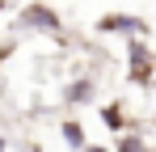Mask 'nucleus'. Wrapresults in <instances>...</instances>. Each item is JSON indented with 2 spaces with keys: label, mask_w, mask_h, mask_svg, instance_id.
<instances>
[{
  "label": "nucleus",
  "mask_w": 156,
  "mask_h": 152,
  "mask_svg": "<svg viewBox=\"0 0 156 152\" xmlns=\"http://www.w3.org/2000/svg\"><path fill=\"white\" fill-rule=\"evenodd\" d=\"M127 80L135 85V89H152L156 80V59H152V47H148V38H127Z\"/></svg>",
  "instance_id": "1"
},
{
  "label": "nucleus",
  "mask_w": 156,
  "mask_h": 152,
  "mask_svg": "<svg viewBox=\"0 0 156 152\" xmlns=\"http://www.w3.org/2000/svg\"><path fill=\"white\" fill-rule=\"evenodd\" d=\"M17 25H21V30H30V34H59V30H63V17L55 13L51 4L34 0V4H21Z\"/></svg>",
  "instance_id": "2"
},
{
  "label": "nucleus",
  "mask_w": 156,
  "mask_h": 152,
  "mask_svg": "<svg viewBox=\"0 0 156 152\" xmlns=\"http://www.w3.org/2000/svg\"><path fill=\"white\" fill-rule=\"evenodd\" d=\"M97 34H122V38H148V21L135 13H105L97 21Z\"/></svg>",
  "instance_id": "3"
},
{
  "label": "nucleus",
  "mask_w": 156,
  "mask_h": 152,
  "mask_svg": "<svg viewBox=\"0 0 156 152\" xmlns=\"http://www.w3.org/2000/svg\"><path fill=\"white\" fill-rule=\"evenodd\" d=\"M93 97H97V80H93V76H76V80H72V85H63V93H59V101H63L68 110L93 106Z\"/></svg>",
  "instance_id": "4"
},
{
  "label": "nucleus",
  "mask_w": 156,
  "mask_h": 152,
  "mask_svg": "<svg viewBox=\"0 0 156 152\" xmlns=\"http://www.w3.org/2000/svg\"><path fill=\"white\" fill-rule=\"evenodd\" d=\"M101 123L110 135H118V131H131V127H139V123H131V114H127V101L122 97H114V101H105L101 106Z\"/></svg>",
  "instance_id": "5"
},
{
  "label": "nucleus",
  "mask_w": 156,
  "mask_h": 152,
  "mask_svg": "<svg viewBox=\"0 0 156 152\" xmlns=\"http://www.w3.org/2000/svg\"><path fill=\"white\" fill-rule=\"evenodd\" d=\"M110 152H152V139H148L144 127H131V131H118L114 135Z\"/></svg>",
  "instance_id": "6"
},
{
  "label": "nucleus",
  "mask_w": 156,
  "mask_h": 152,
  "mask_svg": "<svg viewBox=\"0 0 156 152\" xmlns=\"http://www.w3.org/2000/svg\"><path fill=\"white\" fill-rule=\"evenodd\" d=\"M59 139H63L72 152H80L84 144H89V131H84V123H80V118H63V123H59Z\"/></svg>",
  "instance_id": "7"
},
{
  "label": "nucleus",
  "mask_w": 156,
  "mask_h": 152,
  "mask_svg": "<svg viewBox=\"0 0 156 152\" xmlns=\"http://www.w3.org/2000/svg\"><path fill=\"white\" fill-rule=\"evenodd\" d=\"M80 152H110V144H84Z\"/></svg>",
  "instance_id": "8"
},
{
  "label": "nucleus",
  "mask_w": 156,
  "mask_h": 152,
  "mask_svg": "<svg viewBox=\"0 0 156 152\" xmlns=\"http://www.w3.org/2000/svg\"><path fill=\"white\" fill-rule=\"evenodd\" d=\"M0 152H9V148H4V139H0Z\"/></svg>",
  "instance_id": "9"
},
{
  "label": "nucleus",
  "mask_w": 156,
  "mask_h": 152,
  "mask_svg": "<svg viewBox=\"0 0 156 152\" xmlns=\"http://www.w3.org/2000/svg\"><path fill=\"white\" fill-rule=\"evenodd\" d=\"M0 13H4V0H0Z\"/></svg>",
  "instance_id": "10"
}]
</instances>
